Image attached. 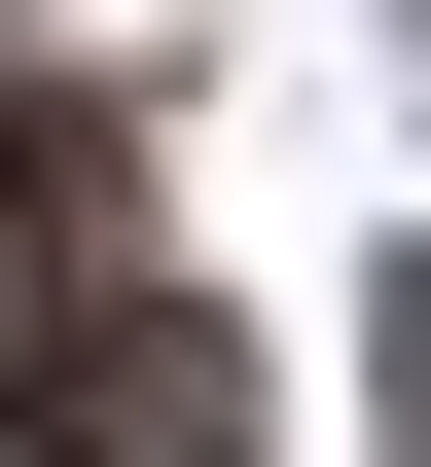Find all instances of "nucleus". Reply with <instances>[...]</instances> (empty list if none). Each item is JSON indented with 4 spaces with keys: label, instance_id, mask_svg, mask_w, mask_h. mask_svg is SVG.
<instances>
[{
    "label": "nucleus",
    "instance_id": "nucleus-1",
    "mask_svg": "<svg viewBox=\"0 0 431 467\" xmlns=\"http://www.w3.org/2000/svg\"><path fill=\"white\" fill-rule=\"evenodd\" d=\"M0 431H36V467H251V359L180 288H36V324H0Z\"/></svg>",
    "mask_w": 431,
    "mask_h": 467
},
{
    "label": "nucleus",
    "instance_id": "nucleus-3",
    "mask_svg": "<svg viewBox=\"0 0 431 467\" xmlns=\"http://www.w3.org/2000/svg\"><path fill=\"white\" fill-rule=\"evenodd\" d=\"M395 431H431V324H395Z\"/></svg>",
    "mask_w": 431,
    "mask_h": 467
},
{
    "label": "nucleus",
    "instance_id": "nucleus-2",
    "mask_svg": "<svg viewBox=\"0 0 431 467\" xmlns=\"http://www.w3.org/2000/svg\"><path fill=\"white\" fill-rule=\"evenodd\" d=\"M72 144H108V109H72V72H36V36H0V252H36V216H72Z\"/></svg>",
    "mask_w": 431,
    "mask_h": 467
}]
</instances>
